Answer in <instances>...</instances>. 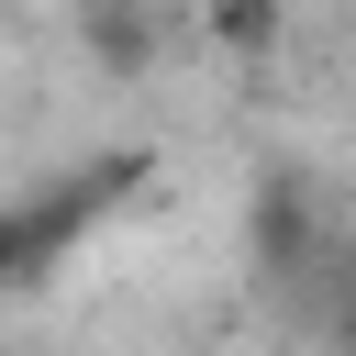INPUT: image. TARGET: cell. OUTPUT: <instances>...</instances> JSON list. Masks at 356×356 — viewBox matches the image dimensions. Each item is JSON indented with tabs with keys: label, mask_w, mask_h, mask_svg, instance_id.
I'll use <instances>...</instances> for the list:
<instances>
[{
	"label": "cell",
	"mask_w": 356,
	"mask_h": 356,
	"mask_svg": "<svg viewBox=\"0 0 356 356\" xmlns=\"http://www.w3.org/2000/svg\"><path fill=\"white\" fill-rule=\"evenodd\" d=\"M145 167H156L145 145H100V156H78V167L11 189V200H0V300L56 289V267H78V245L145 189Z\"/></svg>",
	"instance_id": "obj_1"
},
{
	"label": "cell",
	"mask_w": 356,
	"mask_h": 356,
	"mask_svg": "<svg viewBox=\"0 0 356 356\" xmlns=\"http://www.w3.org/2000/svg\"><path fill=\"white\" fill-rule=\"evenodd\" d=\"M245 256H256L267 289H312V278H334V267H323V200H312L300 167H267V178L245 189Z\"/></svg>",
	"instance_id": "obj_2"
},
{
	"label": "cell",
	"mask_w": 356,
	"mask_h": 356,
	"mask_svg": "<svg viewBox=\"0 0 356 356\" xmlns=\"http://www.w3.org/2000/svg\"><path fill=\"white\" fill-rule=\"evenodd\" d=\"M78 44L100 78H145L156 67V0H89L78 11Z\"/></svg>",
	"instance_id": "obj_3"
},
{
	"label": "cell",
	"mask_w": 356,
	"mask_h": 356,
	"mask_svg": "<svg viewBox=\"0 0 356 356\" xmlns=\"http://www.w3.org/2000/svg\"><path fill=\"white\" fill-rule=\"evenodd\" d=\"M278 11H289V0H200L211 44H234V56H267V44H278Z\"/></svg>",
	"instance_id": "obj_4"
},
{
	"label": "cell",
	"mask_w": 356,
	"mask_h": 356,
	"mask_svg": "<svg viewBox=\"0 0 356 356\" xmlns=\"http://www.w3.org/2000/svg\"><path fill=\"white\" fill-rule=\"evenodd\" d=\"M323 323H334V345L356 356V256H334V278H323Z\"/></svg>",
	"instance_id": "obj_5"
}]
</instances>
